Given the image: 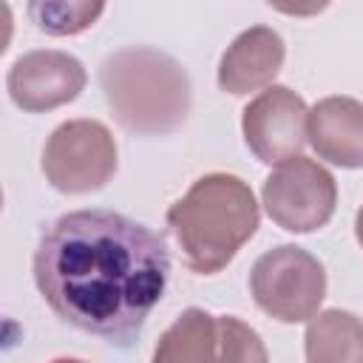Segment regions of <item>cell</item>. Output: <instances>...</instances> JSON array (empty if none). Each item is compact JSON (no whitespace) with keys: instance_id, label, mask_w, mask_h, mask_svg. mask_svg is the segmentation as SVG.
<instances>
[{"instance_id":"11","label":"cell","mask_w":363,"mask_h":363,"mask_svg":"<svg viewBox=\"0 0 363 363\" xmlns=\"http://www.w3.org/2000/svg\"><path fill=\"white\" fill-rule=\"evenodd\" d=\"M303 343L309 363H363V320L346 309L315 312Z\"/></svg>"},{"instance_id":"5","label":"cell","mask_w":363,"mask_h":363,"mask_svg":"<svg viewBox=\"0 0 363 363\" xmlns=\"http://www.w3.org/2000/svg\"><path fill=\"white\" fill-rule=\"evenodd\" d=\"M116 142L96 119H68L43 147V173L48 184L68 196L105 187L116 173Z\"/></svg>"},{"instance_id":"9","label":"cell","mask_w":363,"mask_h":363,"mask_svg":"<svg viewBox=\"0 0 363 363\" xmlns=\"http://www.w3.org/2000/svg\"><path fill=\"white\" fill-rule=\"evenodd\" d=\"M286 57V45L278 31L267 26H252L241 31L218 62V88L244 96L250 91L272 85Z\"/></svg>"},{"instance_id":"8","label":"cell","mask_w":363,"mask_h":363,"mask_svg":"<svg viewBox=\"0 0 363 363\" xmlns=\"http://www.w3.org/2000/svg\"><path fill=\"white\" fill-rule=\"evenodd\" d=\"M88 82L82 62L65 51H28L6 77L9 96L26 113H45L74 102Z\"/></svg>"},{"instance_id":"15","label":"cell","mask_w":363,"mask_h":363,"mask_svg":"<svg viewBox=\"0 0 363 363\" xmlns=\"http://www.w3.org/2000/svg\"><path fill=\"white\" fill-rule=\"evenodd\" d=\"M267 3L286 17H315L326 11L332 0H267Z\"/></svg>"},{"instance_id":"7","label":"cell","mask_w":363,"mask_h":363,"mask_svg":"<svg viewBox=\"0 0 363 363\" xmlns=\"http://www.w3.org/2000/svg\"><path fill=\"white\" fill-rule=\"evenodd\" d=\"M309 108L286 85H267L241 116L244 142L252 156L264 164H281L292 156H301L306 136Z\"/></svg>"},{"instance_id":"12","label":"cell","mask_w":363,"mask_h":363,"mask_svg":"<svg viewBox=\"0 0 363 363\" xmlns=\"http://www.w3.org/2000/svg\"><path fill=\"white\" fill-rule=\"evenodd\" d=\"M156 363H204L218 360V318L190 306L159 337L153 352Z\"/></svg>"},{"instance_id":"14","label":"cell","mask_w":363,"mask_h":363,"mask_svg":"<svg viewBox=\"0 0 363 363\" xmlns=\"http://www.w3.org/2000/svg\"><path fill=\"white\" fill-rule=\"evenodd\" d=\"M218 360L227 363H252L267 360V349L252 326L235 315H218Z\"/></svg>"},{"instance_id":"4","label":"cell","mask_w":363,"mask_h":363,"mask_svg":"<svg viewBox=\"0 0 363 363\" xmlns=\"http://www.w3.org/2000/svg\"><path fill=\"white\" fill-rule=\"evenodd\" d=\"M250 295L269 318L281 323H303L326 298V269L303 247L281 244L252 264Z\"/></svg>"},{"instance_id":"10","label":"cell","mask_w":363,"mask_h":363,"mask_svg":"<svg viewBox=\"0 0 363 363\" xmlns=\"http://www.w3.org/2000/svg\"><path fill=\"white\" fill-rule=\"evenodd\" d=\"M315 153L337 167H363V102L352 96H326L315 102L306 122Z\"/></svg>"},{"instance_id":"16","label":"cell","mask_w":363,"mask_h":363,"mask_svg":"<svg viewBox=\"0 0 363 363\" xmlns=\"http://www.w3.org/2000/svg\"><path fill=\"white\" fill-rule=\"evenodd\" d=\"M354 235H357V244L363 247V207L357 210V218H354Z\"/></svg>"},{"instance_id":"13","label":"cell","mask_w":363,"mask_h":363,"mask_svg":"<svg viewBox=\"0 0 363 363\" xmlns=\"http://www.w3.org/2000/svg\"><path fill=\"white\" fill-rule=\"evenodd\" d=\"M102 11L105 0H28V20L48 37L82 34Z\"/></svg>"},{"instance_id":"2","label":"cell","mask_w":363,"mask_h":363,"mask_svg":"<svg viewBox=\"0 0 363 363\" xmlns=\"http://www.w3.org/2000/svg\"><path fill=\"white\" fill-rule=\"evenodd\" d=\"M261 221L252 187L233 173H207L170 204L167 227L196 275L221 272Z\"/></svg>"},{"instance_id":"6","label":"cell","mask_w":363,"mask_h":363,"mask_svg":"<svg viewBox=\"0 0 363 363\" xmlns=\"http://www.w3.org/2000/svg\"><path fill=\"white\" fill-rule=\"evenodd\" d=\"M261 201L267 216L286 233H315L326 227L335 213L337 184L315 159L292 156L267 176Z\"/></svg>"},{"instance_id":"1","label":"cell","mask_w":363,"mask_h":363,"mask_svg":"<svg viewBox=\"0 0 363 363\" xmlns=\"http://www.w3.org/2000/svg\"><path fill=\"white\" fill-rule=\"evenodd\" d=\"M167 275L162 235L111 210L60 216L43 230L34 252V284L51 312L119 349L139 340Z\"/></svg>"},{"instance_id":"3","label":"cell","mask_w":363,"mask_h":363,"mask_svg":"<svg viewBox=\"0 0 363 363\" xmlns=\"http://www.w3.org/2000/svg\"><path fill=\"white\" fill-rule=\"evenodd\" d=\"M99 85L113 119L136 136H167L187 122L190 77L179 60L150 45H128L99 65Z\"/></svg>"}]
</instances>
